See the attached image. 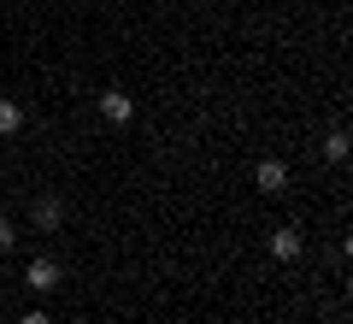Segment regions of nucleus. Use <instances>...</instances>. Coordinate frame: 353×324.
Listing matches in <instances>:
<instances>
[{"label":"nucleus","instance_id":"obj_1","mask_svg":"<svg viewBox=\"0 0 353 324\" xmlns=\"http://www.w3.org/2000/svg\"><path fill=\"white\" fill-rule=\"evenodd\" d=\"M59 277H65L59 260H48V254H36V260L24 265V283L36 289V295H53V289H59Z\"/></svg>","mask_w":353,"mask_h":324},{"label":"nucleus","instance_id":"obj_2","mask_svg":"<svg viewBox=\"0 0 353 324\" xmlns=\"http://www.w3.org/2000/svg\"><path fill=\"white\" fill-rule=\"evenodd\" d=\"M301 254H306V242H301V230H294V225L271 230V260H277V265H294Z\"/></svg>","mask_w":353,"mask_h":324},{"label":"nucleus","instance_id":"obj_3","mask_svg":"<svg viewBox=\"0 0 353 324\" xmlns=\"http://www.w3.org/2000/svg\"><path fill=\"white\" fill-rule=\"evenodd\" d=\"M101 118L106 124H130V118H136V100H130L124 88H101Z\"/></svg>","mask_w":353,"mask_h":324},{"label":"nucleus","instance_id":"obj_4","mask_svg":"<svg viewBox=\"0 0 353 324\" xmlns=\"http://www.w3.org/2000/svg\"><path fill=\"white\" fill-rule=\"evenodd\" d=\"M253 183H259L265 195H283V189H289V165L283 160H259L253 165Z\"/></svg>","mask_w":353,"mask_h":324},{"label":"nucleus","instance_id":"obj_5","mask_svg":"<svg viewBox=\"0 0 353 324\" xmlns=\"http://www.w3.org/2000/svg\"><path fill=\"white\" fill-rule=\"evenodd\" d=\"M30 212H36V230H41V236H53V230L65 225V207H59V195H41Z\"/></svg>","mask_w":353,"mask_h":324},{"label":"nucleus","instance_id":"obj_6","mask_svg":"<svg viewBox=\"0 0 353 324\" xmlns=\"http://www.w3.org/2000/svg\"><path fill=\"white\" fill-rule=\"evenodd\" d=\"M18 130H24V106L12 95H0V136H18Z\"/></svg>","mask_w":353,"mask_h":324},{"label":"nucleus","instance_id":"obj_7","mask_svg":"<svg viewBox=\"0 0 353 324\" xmlns=\"http://www.w3.org/2000/svg\"><path fill=\"white\" fill-rule=\"evenodd\" d=\"M324 160H347V130H330V136H324Z\"/></svg>","mask_w":353,"mask_h":324},{"label":"nucleus","instance_id":"obj_8","mask_svg":"<svg viewBox=\"0 0 353 324\" xmlns=\"http://www.w3.org/2000/svg\"><path fill=\"white\" fill-rule=\"evenodd\" d=\"M18 242V230H12V218H0V248H12Z\"/></svg>","mask_w":353,"mask_h":324},{"label":"nucleus","instance_id":"obj_9","mask_svg":"<svg viewBox=\"0 0 353 324\" xmlns=\"http://www.w3.org/2000/svg\"><path fill=\"white\" fill-rule=\"evenodd\" d=\"M18 324H53V318H48V312H41V307H30L24 318H18Z\"/></svg>","mask_w":353,"mask_h":324},{"label":"nucleus","instance_id":"obj_10","mask_svg":"<svg viewBox=\"0 0 353 324\" xmlns=\"http://www.w3.org/2000/svg\"><path fill=\"white\" fill-rule=\"evenodd\" d=\"M0 265H6V248H0Z\"/></svg>","mask_w":353,"mask_h":324}]
</instances>
